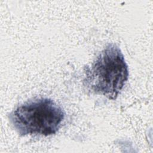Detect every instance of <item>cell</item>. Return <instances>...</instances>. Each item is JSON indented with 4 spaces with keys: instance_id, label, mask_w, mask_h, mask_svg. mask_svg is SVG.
Listing matches in <instances>:
<instances>
[{
    "instance_id": "7a4b0ae2",
    "label": "cell",
    "mask_w": 153,
    "mask_h": 153,
    "mask_svg": "<svg viewBox=\"0 0 153 153\" xmlns=\"http://www.w3.org/2000/svg\"><path fill=\"white\" fill-rule=\"evenodd\" d=\"M65 113L48 98H39L18 106L9 115L10 121L20 136L55 134L61 127Z\"/></svg>"
},
{
    "instance_id": "6da1fadb",
    "label": "cell",
    "mask_w": 153,
    "mask_h": 153,
    "mask_svg": "<svg viewBox=\"0 0 153 153\" xmlns=\"http://www.w3.org/2000/svg\"><path fill=\"white\" fill-rule=\"evenodd\" d=\"M84 84L93 93L115 100L128 80L129 72L124 55L114 43L108 44L91 67L85 71Z\"/></svg>"
}]
</instances>
